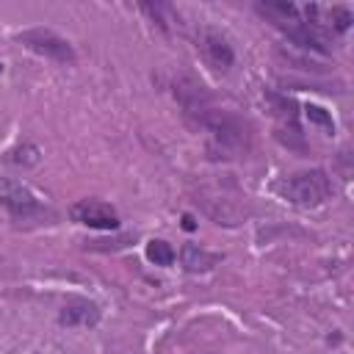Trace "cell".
<instances>
[{"label": "cell", "instance_id": "cell-1", "mask_svg": "<svg viewBox=\"0 0 354 354\" xmlns=\"http://www.w3.org/2000/svg\"><path fill=\"white\" fill-rule=\"evenodd\" d=\"M196 127H202V130L210 133V144H207L210 158H238L249 147V130H246V124L238 116L227 113V111L210 108Z\"/></svg>", "mask_w": 354, "mask_h": 354}, {"label": "cell", "instance_id": "cell-2", "mask_svg": "<svg viewBox=\"0 0 354 354\" xmlns=\"http://www.w3.org/2000/svg\"><path fill=\"white\" fill-rule=\"evenodd\" d=\"M0 205L8 207V213L17 224H41L44 218L55 221V213L47 210L33 196V191L28 185H22L19 180H14V177H0Z\"/></svg>", "mask_w": 354, "mask_h": 354}, {"label": "cell", "instance_id": "cell-3", "mask_svg": "<svg viewBox=\"0 0 354 354\" xmlns=\"http://www.w3.org/2000/svg\"><path fill=\"white\" fill-rule=\"evenodd\" d=\"M279 191H282V196L290 199L293 205L315 207V205H321L324 199H329V194H332V180L326 177L324 169H310V171H299V174L288 177Z\"/></svg>", "mask_w": 354, "mask_h": 354}, {"label": "cell", "instance_id": "cell-4", "mask_svg": "<svg viewBox=\"0 0 354 354\" xmlns=\"http://www.w3.org/2000/svg\"><path fill=\"white\" fill-rule=\"evenodd\" d=\"M19 44H25L28 50H33L50 61H58V64H75L77 61L75 47L50 28H30V30L19 33Z\"/></svg>", "mask_w": 354, "mask_h": 354}, {"label": "cell", "instance_id": "cell-5", "mask_svg": "<svg viewBox=\"0 0 354 354\" xmlns=\"http://www.w3.org/2000/svg\"><path fill=\"white\" fill-rule=\"evenodd\" d=\"M174 97H177V102H180L185 119H188L194 127H196V124L202 122V116L213 108V100H210L207 88H205L196 77H191V75H183V77L174 80Z\"/></svg>", "mask_w": 354, "mask_h": 354}, {"label": "cell", "instance_id": "cell-6", "mask_svg": "<svg viewBox=\"0 0 354 354\" xmlns=\"http://www.w3.org/2000/svg\"><path fill=\"white\" fill-rule=\"evenodd\" d=\"M69 216L77 224H86V227H94V230H116L119 227L116 210L111 205L100 202V199H80V202H75Z\"/></svg>", "mask_w": 354, "mask_h": 354}, {"label": "cell", "instance_id": "cell-7", "mask_svg": "<svg viewBox=\"0 0 354 354\" xmlns=\"http://www.w3.org/2000/svg\"><path fill=\"white\" fill-rule=\"evenodd\" d=\"M199 47L205 53V58L216 66V69H230L232 61H235V53H232V44L227 41V36L221 30H213V28H205L202 36H199Z\"/></svg>", "mask_w": 354, "mask_h": 354}, {"label": "cell", "instance_id": "cell-8", "mask_svg": "<svg viewBox=\"0 0 354 354\" xmlns=\"http://www.w3.org/2000/svg\"><path fill=\"white\" fill-rule=\"evenodd\" d=\"M58 321L64 326H94L100 321V307L88 299L75 296V299H66V304L61 307Z\"/></svg>", "mask_w": 354, "mask_h": 354}, {"label": "cell", "instance_id": "cell-9", "mask_svg": "<svg viewBox=\"0 0 354 354\" xmlns=\"http://www.w3.org/2000/svg\"><path fill=\"white\" fill-rule=\"evenodd\" d=\"M180 260H183V268H185V271L196 274V271H210L216 263H221V254L207 252V249H202V246H196V243H185V246L180 249Z\"/></svg>", "mask_w": 354, "mask_h": 354}, {"label": "cell", "instance_id": "cell-10", "mask_svg": "<svg viewBox=\"0 0 354 354\" xmlns=\"http://www.w3.org/2000/svg\"><path fill=\"white\" fill-rule=\"evenodd\" d=\"M257 11L263 17H268L274 25H288V22H296L299 19V8L293 3H285V0H271V3H257Z\"/></svg>", "mask_w": 354, "mask_h": 354}, {"label": "cell", "instance_id": "cell-11", "mask_svg": "<svg viewBox=\"0 0 354 354\" xmlns=\"http://www.w3.org/2000/svg\"><path fill=\"white\" fill-rule=\"evenodd\" d=\"M141 11L149 14L152 22H155L158 28H166V30L171 28V22H180L177 11H174L169 3H141Z\"/></svg>", "mask_w": 354, "mask_h": 354}, {"label": "cell", "instance_id": "cell-12", "mask_svg": "<svg viewBox=\"0 0 354 354\" xmlns=\"http://www.w3.org/2000/svg\"><path fill=\"white\" fill-rule=\"evenodd\" d=\"M6 160L8 163H17V166H36L41 160V152H39L36 144H19V147H14L6 155Z\"/></svg>", "mask_w": 354, "mask_h": 354}, {"label": "cell", "instance_id": "cell-13", "mask_svg": "<svg viewBox=\"0 0 354 354\" xmlns=\"http://www.w3.org/2000/svg\"><path fill=\"white\" fill-rule=\"evenodd\" d=\"M147 260L155 263V266H171L174 263V249L169 241H149L147 243Z\"/></svg>", "mask_w": 354, "mask_h": 354}, {"label": "cell", "instance_id": "cell-14", "mask_svg": "<svg viewBox=\"0 0 354 354\" xmlns=\"http://www.w3.org/2000/svg\"><path fill=\"white\" fill-rule=\"evenodd\" d=\"M329 22H332V28H335L337 33H343V30H348V28H351L354 17H351V11H348V8L335 6V8H329Z\"/></svg>", "mask_w": 354, "mask_h": 354}, {"label": "cell", "instance_id": "cell-15", "mask_svg": "<svg viewBox=\"0 0 354 354\" xmlns=\"http://www.w3.org/2000/svg\"><path fill=\"white\" fill-rule=\"evenodd\" d=\"M304 113H307V119L310 122H315V124H321L324 130H335V122H332V116L321 108V105H307L304 108Z\"/></svg>", "mask_w": 354, "mask_h": 354}, {"label": "cell", "instance_id": "cell-16", "mask_svg": "<svg viewBox=\"0 0 354 354\" xmlns=\"http://www.w3.org/2000/svg\"><path fill=\"white\" fill-rule=\"evenodd\" d=\"M130 241H133V235H119V238H113V241H88L86 249H91V252H108V249H122V246H127Z\"/></svg>", "mask_w": 354, "mask_h": 354}, {"label": "cell", "instance_id": "cell-17", "mask_svg": "<svg viewBox=\"0 0 354 354\" xmlns=\"http://www.w3.org/2000/svg\"><path fill=\"white\" fill-rule=\"evenodd\" d=\"M183 227H185V230H194V227H196V221H194V218L185 213V216H183Z\"/></svg>", "mask_w": 354, "mask_h": 354}, {"label": "cell", "instance_id": "cell-18", "mask_svg": "<svg viewBox=\"0 0 354 354\" xmlns=\"http://www.w3.org/2000/svg\"><path fill=\"white\" fill-rule=\"evenodd\" d=\"M0 75H3V64H0Z\"/></svg>", "mask_w": 354, "mask_h": 354}]
</instances>
